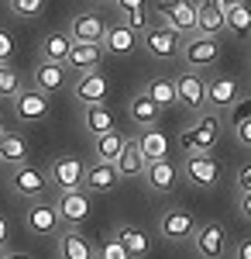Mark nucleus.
Here are the masks:
<instances>
[{
    "label": "nucleus",
    "instance_id": "f257e3e1",
    "mask_svg": "<svg viewBox=\"0 0 251 259\" xmlns=\"http://www.w3.org/2000/svg\"><path fill=\"white\" fill-rule=\"evenodd\" d=\"M220 139V118L210 114V111H200V118L186 128V132H179V149L186 152V156H196V152H210L213 145Z\"/></svg>",
    "mask_w": 251,
    "mask_h": 259
},
{
    "label": "nucleus",
    "instance_id": "f03ea898",
    "mask_svg": "<svg viewBox=\"0 0 251 259\" xmlns=\"http://www.w3.org/2000/svg\"><path fill=\"white\" fill-rule=\"evenodd\" d=\"M179 52H182V62L190 69H213L217 59H220V41H217V35L190 31L186 41L179 45Z\"/></svg>",
    "mask_w": 251,
    "mask_h": 259
},
{
    "label": "nucleus",
    "instance_id": "7ed1b4c3",
    "mask_svg": "<svg viewBox=\"0 0 251 259\" xmlns=\"http://www.w3.org/2000/svg\"><path fill=\"white\" fill-rule=\"evenodd\" d=\"M48 187H52L48 173L38 169V166H31V162H21V166L11 169V190H14L18 197H24V200L45 197V194H48Z\"/></svg>",
    "mask_w": 251,
    "mask_h": 259
},
{
    "label": "nucleus",
    "instance_id": "20e7f679",
    "mask_svg": "<svg viewBox=\"0 0 251 259\" xmlns=\"http://www.w3.org/2000/svg\"><path fill=\"white\" fill-rule=\"evenodd\" d=\"M14 114H18L21 124H41V121L52 114V104H48V94H41L38 87H28V90H18L14 94Z\"/></svg>",
    "mask_w": 251,
    "mask_h": 259
},
{
    "label": "nucleus",
    "instance_id": "39448f33",
    "mask_svg": "<svg viewBox=\"0 0 251 259\" xmlns=\"http://www.w3.org/2000/svg\"><path fill=\"white\" fill-rule=\"evenodd\" d=\"M24 228L31 232V235H38V239H52L62 232V218H58L55 204H48V200H31V207L24 211Z\"/></svg>",
    "mask_w": 251,
    "mask_h": 259
},
{
    "label": "nucleus",
    "instance_id": "423d86ee",
    "mask_svg": "<svg viewBox=\"0 0 251 259\" xmlns=\"http://www.w3.org/2000/svg\"><path fill=\"white\" fill-rule=\"evenodd\" d=\"M155 14L162 18V24H169L179 35L196 31V4H190V0H158Z\"/></svg>",
    "mask_w": 251,
    "mask_h": 259
},
{
    "label": "nucleus",
    "instance_id": "0eeeda50",
    "mask_svg": "<svg viewBox=\"0 0 251 259\" xmlns=\"http://www.w3.org/2000/svg\"><path fill=\"white\" fill-rule=\"evenodd\" d=\"M83 173H86V162L79 159V156H55L52 166H48V180H52V187H55L58 194L79 190L83 187Z\"/></svg>",
    "mask_w": 251,
    "mask_h": 259
},
{
    "label": "nucleus",
    "instance_id": "6e6552de",
    "mask_svg": "<svg viewBox=\"0 0 251 259\" xmlns=\"http://www.w3.org/2000/svg\"><path fill=\"white\" fill-rule=\"evenodd\" d=\"M138 45H145V52L152 59H172L182 41H179V31H172L169 24H158V28H145Z\"/></svg>",
    "mask_w": 251,
    "mask_h": 259
},
{
    "label": "nucleus",
    "instance_id": "1a4fd4ad",
    "mask_svg": "<svg viewBox=\"0 0 251 259\" xmlns=\"http://www.w3.org/2000/svg\"><path fill=\"white\" fill-rule=\"evenodd\" d=\"M182 173H186V180H190L193 187L210 190V187H217V180H220V162L213 159L210 152H196V156H186Z\"/></svg>",
    "mask_w": 251,
    "mask_h": 259
},
{
    "label": "nucleus",
    "instance_id": "9d476101",
    "mask_svg": "<svg viewBox=\"0 0 251 259\" xmlns=\"http://www.w3.org/2000/svg\"><path fill=\"white\" fill-rule=\"evenodd\" d=\"M55 211L58 218H62V225H69V228H79L83 221L90 218V194L79 187V190H66V194H58L55 200Z\"/></svg>",
    "mask_w": 251,
    "mask_h": 259
},
{
    "label": "nucleus",
    "instance_id": "9b49d317",
    "mask_svg": "<svg viewBox=\"0 0 251 259\" xmlns=\"http://www.w3.org/2000/svg\"><path fill=\"white\" fill-rule=\"evenodd\" d=\"M158 232H162V239L179 245V242L193 239L196 235V218L186 211V207H172V211H165L162 221H158Z\"/></svg>",
    "mask_w": 251,
    "mask_h": 259
},
{
    "label": "nucleus",
    "instance_id": "f8f14e48",
    "mask_svg": "<svg viewBox=\"0 0 251 259\" xmlns=\"http://www.w3.org/2000/svg\"><path fill=\"white\" fill-rule=\"evenodd\" d=\"M196 256L200 259H224L227 256V235L220 221H207L196 228Z\"/></svg>",
    "mask_w": 251,
    "mask_h": 259
},
{
    "label": "nucleus",
    "instance_id": "ddd939ff",
    "mask_svg": "<svg viewBox=\"0 0 251 259\" xmlns=\"http://www.w3.org/2000/svg\"><path fill=\"white\" fill-rule=\"evenodd\" d=\"M175 104H182V107H190V111L200 114L207 107V80L196 76V73L175 76Z\"/></svg>",
    "mask_w": 251,
    "mask_h": 259
},
{
    "label": "nucleus",
    "instance_id": "4468645a",
    "mask_svg": "<svg viewBox=\"0 0 251 259\" xmlns=\"http://www.w3.org/2000/svg\"><path fill=\"white\" fill-rule=\"evenodd\" d=\"M73 94L76 100L83 104H107V94H110V80L97 73V69H90V73H79L76 87H73Z\"/></svg>",
    "mask_w": 251,
    "mask_h": 259
},
{
    "label": "nucleus",
    "instance_id": "2eb2a0df",
    "mask_svg": "<svg viewBox=\"0 0 251 259\" xmlns=\"http://www.w3.org/2000/svg\"><path fill=\"white\" fill-rule=\"evenodd\" d=\"M141 177H145L152 194H172L175 180H179V169L169 159H152V162H145V173Z\"/></svg>",
    "mask_w": 251,
    "mask_h": 259
},
{
    "label": "nucleus",
    "instance_id": "dca6fc26",
    "mask_svg": "<svg viewBox=\"0 0 251 259\" xmlns=\"http://www.w3.org/2000/svg\"><path fill=\"white\" fill-rule=\"evenodd\" d=\"M117 166L114 162H93V166H86V173H83V190L86 194H110L117 187Z\"/></svg>",
    "mask_w": 251,
    "mask_h": 259
},
{
    "label": "nucleus",
    "instance_id": "f3484780",
    "mask_svg": "<svg viewBox=\"0 0 251 259\" xmlns=\"http://www.w3.org/2000/svg\"><path fill=\"white\" fill-rule=\"evenodd\" d=\"M100 59H103L100 41H73V49H69V56H66V69H73V73H90V69L100 66Z\"/></svg>",
    "mask_w": 251,
    "mask_h": 259
},
{
    "label": "nucleus",
    "instance_id": "a211bd4d",
    "mask_svg": "<svg viewBox=\"0 0 251 259\" xmlns=\"http://www.w3.org/2000/svg\"><path fill=\"white\" fill-rule=\"evenodd\" d=\"M103 35H107V21L93 11H83L69 21V38L73 41H103Z\"/></svg>",
    "mask_w": 251,
    "mask_h": 259
},
{
    "label": "nucleus",
    "instance_id": "6ab92c4d",
    "mask_svg": "<svg viewBox=\"0 0 251 259\" xmlns=\"http://www.w3.org/2000/svg\"><path fill=\"white\" fill-rule=\"evenodd\" d=\"M138 41H141V35H138L135 28L124 24V21H117L114 28H107V35H103L100 45H107L110 56H131V52L138 49Z\"/></svg>",
    "mask_w": 251,
    "mask_h": 259
},
{
    "label": "nucleus",
    "instance_id": "aec40b11",
    "mask_svg": "<svg viewBox=\"0 0 251 259\" xmlns=\"http://www.w3.org/2000/svg\"><path fill=\"white\" fill-rule=\"evenodd\" d=\"M93 242L86 239L79 228H66L58 232V259H93Z\"/></svg>",
    "mask_w": 251,
    "mask_h": 259
},
{
    "label": "nucleus",
    "instance_id": "412c9836",
    "mask_svg": "<svg viewBox=\"0 0 251 259\" xmlns=\"http://www.w3.org/2000/svg\"><path fill=\"white\" fill-rule=\"evenodd\" d=\"M224 18H227V11H224L220 0H200V4H196V31H203V35H220V31H224Z\"/></svg>",
    "mask_w": 251,
    "mask_h": 259
},
{
    "label": "nucleus",
    "instance_id": "4be33fe9",
    "mask_svg": "<svg viewBox=\"0 0 251 259\" xmlns=\"http://www.w3.org/2000/svg\"><path fill=\"white\" fill-rule=\"evenodd\" d=\"M128 114H131V121H135L138 128H155L158 118H162V107H158L145 90H138L135 97L128 100Z\"/></svg>",
    "mask_w": 251,
    "mask_h": 259
},
{
    "label": "nucleus",
    "instance_id": "5701e85b",
    "mask_svg": "<svg viewBox=\"0 0 251 259\" xmlns=\"http://www.w3.org/2000/svg\"><path fill=\"white\" fill-rule=\"evenodd\" d=\"M237 100V80L234 76H213L207 80V104L213 111H227Z\"/></svg>",
    "mask_w": 251,
    "mask_h": 259
},
{
    "label": "nucleus",
    "instance_id": "b1692460",
    "mask_svg": "<svg viewBox=\"0 0 251 259\" xmlns=\"http://www.w3.org/2000/svg\"><path fill=\"white\" fill-rule=\"evenodd\" d=\"M83 124H86V132L97 139L103 132H114L117 118H114V111H110L107 104H83Z\"/></svg>",
    "mask_w": 251,
    "mask_h": 259
},
{
    "label": "nucleus",
    "instance_id": "393cba45",
    "mask_svg": "<svg viewBox=\"0 0 251 259\" xmlns=\"http://www.w3.org/2000/svg\"><path fill=\"white\" fill-rule=\"evenodd\" d=\"M114 239L128 249V256H131V259H145L148 252H152V239H148L141 228H135V225H117Z\"/></svg>",
    "mask_w": 251,
    "mask_h": 259
},
{
    "label": "nucleus",
    "instance_id": "a878e982",
    "mask_svg": "<svg viewBox=\"0 0 251 259\" xmlns=\"http://www.w3.org/2000/svg\"><path fill=\"white\" fill-rule=\"evenodd\" d=\"M35 87H38L41 94H55L66 87V62H48L41 59L35 66Z\"/></svg>",
    "mask_w": 251,
    "mask_h": 259
},
{
    "label": "nucleus",
    "instance_id": "bb28decb",
    "mask_svg": "<svg viewBox=\"0 0 251 259\" xmlns=\"http://www.w3.org/2000/svg\"><path fill=\"white\" fill-rule=\"evenodd\" d=\"M145 156H141V149H138V142L135 139H128V145H124V152L114 159V166H117V177L120 180H135V177H141L145 173Z\"/></svg>",
    "mask_w": 251,
    "mask_h": 259
},
{
    "label": "nucleus",
    "instance_id": "cd10ccee",
    "mask_svg": "<svg viewBox=\"0 0 251 259\" xmlns=\"http://www.w3.org/2000/svg\"><path fill=\"white\" fill-rule=\"evenodd\" d=\"M21 162H28V142L24 135L18 132H4L0 135V166H21Z\"/></svg>",
    "mask_w": 251,
    "mask_h": 259
},
{
    "label": "nucleus",
    "instance_id": "c85d7f7f",
    "mask_svg": "<svg viewBox=\"0 0 251 259\" xmlns=\"http://www.w3.org/2000/svg\"><path fill=\"white\" fill-rule=\"evenodd\" d=\"M135 142H138L141 156H145L148 162H152V159H165V156H169V135H162L158 128H145Z\"/></svg>",
    "mask_w": 251,
    "mask_h": 259
},
{
    "label": "nucleus",
    "instance_id": "c756f323",
    "mask_svg": "<svg viewBox=\"0 0 251 259\" xmlns=\"http://www.w3.org/2000/svg\"><path fill=\"white\" fill-rule=\"evenodd\" d=\"M124 145H128V139L120 135V132H103V135H97L93 139V156H97L100 162H114L120 152H124Z\"/></svg>",
    "mask_w": 251,
    "mask_h": 259
},
{
    "label": "nucleus",
    "instance_id": "7c9ffc66",
    "mask_svg": "<svg viewBox=\"0 0 251 259\" xmlns=\"http://www.w3.org/2000/svg\"><path fill=\"white\" fill-rule=\"evenodd\" d=\"M69 49H73L69 31H52V35H45V38H41V59H48V62H66Z\"/></svg>",
    "mask_w": 251,
    "mask_h": 259
},
{
    "label": "nucleus",
    "instance_id": "2f4dec72",
    "mask_svg": "<svg viewBox=\"0 0 251 259\" xmlns=\"http://www.w3.org/2000/svg\"><path fill=\"white\" fill-rule=\"evenodd\" d=\"M145 94L165 111V107L175 104V80H169V76H152V80L145 83Z\"/></svg>",
    "mask_w": 251,
    "mask_h": 259
},
{
    "label": "nucleus",
    "instance_id": "473e14b6",
    "mask_svg": "<svg viewBox=\"0 0 251 259\" xmlns=\"http://www.w3.org/2000/svg\"><path fill=\"white\" fill-rule=\"evenodd\" d=\"M224 31H231L234 38H248L251 35V11L244 4H237V7H227V18H224Z\"/></svg>",
    "mask_w": 251,
    "mask_h": 259
},
{
    "label": "nucleus",
    "instance_id": "72a5a7b5",
    "mask_svg": "<svg viewBox=\"0 0 251 259\" xmlns=\"http://www.w3.org/2000/svg\"><path fill=\"white\" fill-rule=\"evenodd\" d=\"M117 14L124 18V24H131L138 35L148 28V18H145V0H114Z\"/></svg>",
    "mask_w": 251,
    "mask_h": 259
},
{
    "label": "nucleus",
    "instance_id": "f704fd0d",
    "mask_svg": "<svg viewBox=\"0 0 251 259\" xmlns=\"http://www.w3.org/2000/svg\"><path fill=\"white\" fill-rule=\"evenodd\" d=\"M21 90V76L11 69V62H0V97H14Z\"/></svg>",
    "mask_w": 251,
    "mask_h": 259
},
{
    "label": "nucleus",
    "instance_id": "c9c22d12",
    "mask_svg": "<svg viewBox=\"0 0 251 259\" xmlns=\"http://www.w3.org/2000/svg\"><path fill=\"white\" fill-rule=\"evenodd\" d=\"M93 259H131V256H128V249H124V245H120V242L110 235V239H103V242L97 245Z\"/></svg>",
    "mask_w": 251,
    "mask_h": 259
},
{
    "label": "nucleus",
    "instance_id": "e433bc0d",
    "mask_svg": "<svg viewBox=\"0 0 251 259\" xmlns=\"http://www.w3.org/2000/svg\"><path fill=\"white\" fill-rule=\"evenodd\" d=\"M7 7L14 18H35V14H41L45 0H7Z\"/></svg>",
    "mask_w": 251,
    "mask_h": 259
},
{
    "label": "nucleus",
    "instance_id": "4c0bfd02",
    "mask_svg": "<svg viewBox=\"0 0 251 259\" xmlns=\"http://www.w3.org/2000/svg\"><path fill=\"white\" fill-rule=\"evenodd\" d=\"M244 118H251V100H241V97H237L231 107H227V121H231V128H234V124H241Z\"/></svg>",
    "mask_w": 251,
    "mask_h": 259
},
{
    "label": "nucleus",
    "instance_id": "58836bf2",
    "mask_svg": "<svg viewBox=\"0 0 251 259\" xmlns=\"http://www.w3.org/2000/svg\"><path fill=\"white\" fill-rule=\"evenodd\" d=\"M14 52H18L14 35H11L7 28H0V62H11V59H14Z\"/></svg>",
    "mask_w": 251,
    "mask_h": 259
},
{
    "label": "nucleus",
    "instance_id": "ea45409f",
    "mask_svg": "<svg viewBox=\"0 0 251 259\" xmlns=\"http://www.w3.org/2000/svg\"><path fill=\"white\" fill-rule=\"evenodd\" d=\"M234 135H237V142H241L244 149H251V118H244L241 124H234Z\"/></svg>",
    "mask_w": 251,
    "mask_h": 259
},
{
    "label": "nucleus",
    "instance_id": "a19ab883",
    "mask_svg": "<svg viewBox=\"0 0 251 259\" xmlns=\"http://www.w3.org/2000/svg\"><path fill=\"white\" fill-rule=\"evenodd\" d=\"M237 187H241V194H248V190H251V166H244V169L237 173Z\"/></svg>",
    "mask_w": 251,
    "mask_h": 259
},
{
    "label": "nucleus",
    "instance_id": "79ce46f5",
    "mask_svg": "<svg viewBox=\"0 0 251 259\" xmlns=\"http://www.w3.org/2000/svg\"><path fill=\"white\" fill-rule=\"evenodd\" d=\"M7 242H11V225H7V218L0 214V252L7 249Z\"/></svg>",
    "mask_w": 251,
    "mask_h": 259
},
{
    "label": "nucleus",
    "instance_id": "37998d69",
    "mask_svg": "<svg viewBox=\"0 0 251 259\" xmlns=\"http://www.w3.org/2000/svg\"><path fill=\"white\" fill-rule=\"evenodd\" d=\"M237 207H241V218H248V221H251V190H248V194H241Z\"/></svg>",
    "mask_w": 251,
    "mask_h": 259
},
{
    "label": "nucleus",
    "instance_id": "c03bdc74",
    "mask_svg": "<svg viewBox=\"0 0 251 259\" xmlns=\"http://www.w3.org/2000/svg\"><path fill=\"white\" fill-rule=\"evenodd\" d=\"M237 259H251V239H241L237 242V252H234Z\"/></svg>",
    "mask_w": 251,
    "mask_h": 259
},
{
    "label": "nucleus",
    "instance_id": "a18cd8bd",
    "mask_svg": "<svg viewBox=\"0 0 251 259\" xmlns=\"http://www.w3.org/2000/svg\"><path fill=\"white\" fill-rule=\"evenodd\" d=\"M0 259H31V256H28V252H18V249H4Z\"/></svg>",
    "mask_w": 251,
    "mask_h": 259
},
{
    "label": "nucleus",
    "instance_id": "49530a36",
    "mask_svg": "<svg viewBox=\"0 0 251 259\" xmlns=\"http://www.w3.org/2000/svg\"><path fill=\"white\" fill-rule=\"evenodd\" d=\"M220 4H224V11H227V7H237V4H244V0H220Z\"/></svg>",
    "mask_w": 251,
    "mask_h": 259
},
{
    "label": "nucleus",
    "instance_id": "de8ad7c7",
    "mask_svg": "<svg viewBox=\"0 0 251 259\" xmlns=\"http://www.w3.org/2000/svg\"><path fill=\"white\" fill-rule=\"evenodd\" d=\"M0 132H7V128H4V118H0Z\"/></svg>",
    "mask_w": 251,
    "mask_h": 259
},
{
    "label": "nucleus",
    "instance_id": "09e8293b",
    "mask_svg": "<svg viewBox=\"0 0 251 259\" xmlns=\"http://www.w3.org/2000/svg\"><path fill=\"white\" fill-rule=\"evenodd\" d=\"M97 4H114V0H97Z\"/></svg>",
    "mask_w": 251,
    "mask_h": 259
}]
</instances>
